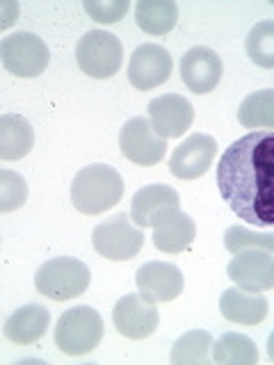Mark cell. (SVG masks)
Instances as JSON below:
<instances>
[{
    "mask_svg": "<svg viewBox=\"0 0 274 365\" xmlns=\"http://www.w3.org/2000/svg\"><path fill=\"white\" fill-rule=\"evenodd\" d=\"M224 76L222 57L208 46H194L181 57V80L194 94H208Z\"/></svg>",
    "mask_w": 274,
    "mask_h": 365,
    "instance_id": "cell-13",
    "label": "cell"
},
{
    "mask_svg": "<svg viewBox=\"0 0 274 365\" xmlns=\"http://www.w3.org/2000/svg\"><path fill=\"white\" fill-rule=\"evenodd\" d=\"M131 220L133 217L126 212H117L94 228L91 240H94V249L98 251V256L108 260H131L140 254L144 233Z\"/></svg>",
    "mask_w": 274,
    "mask_h": 365,
    "instance_id": "cell-6",
    "label": "cell"
},
{
    "mask_svg": "<svg viewBox=\"0 0 274 365\" xmlns=\"http://www.w3.org/2000/svg\"><path fill=\"white\" fill-rule=\"evenodd\" d=\"M28 199V185L19 171L0 169V212L19 210Z\"/></svg>",
    "mask_w": 274,
    "mask_h": 365,
    "instance_id": "cell-27",
    "label": "cell"
},
{
    "mask_svg": "<svg viewBox=\"0 0 274 365\" xmlns=\"http://www.w3.org/2000/svg\"><path fill=\"white\" fill-rule=\"evenodd\" d=\"M213 349V336L208 331H188L186 336H181L174 347H171V363L174 365H208L210 356L208 351Z\"/></svg>",
    "mask_w": 274,
    "mask_h": 365,
    "instance_id": "cell-24",
    "label": "cell"
},
{
    "mask_svg": "<svg viewBox=\"0 0 274 365\" xmlns=\"http://www.w3.org/2000/svg\"><path fill=\"white\" fill-rule=\"evenodd\" d=\"M78 66L89 78H112L123 62V46L117 34L106 30H91L80 37L76 48Z\"/></svg>",
    "mask_w": 274,
    "mask_h": 365,
    "instance_id": "cell-5",
    "label": "cell"
},
{
    "mask_svg": "<svg viewBox=\"0 0 274 365\" xmlns=\"http://www.w3.org/2000/svg\"><path fill=\"white\" fill-rule=\"evenodd\" d=\"M151 228L156 249L165 251V254H183L197 237V224L181 208H171L165 215H160Z\"/></svg>",
    "mask_w": 274,
    "mask_h": 365,
    "instance_id": "cell-16",
    "label": "cell"
},
{
    "mask_svg": "<svg viewBox=\"0 0 274 365\" xmlns=\"http://www.w3.org/2000/svg\"><path fill=\"white\" fill-rule=\"evenodd\" d=\"M171 55L165 46L160 43H142L133 51L128 60V83L140 89L148 91L167 83L171 76Z\"/></svg>",
    "mask_w": 274,
    "mask_h": 365,
    "instance_id": "cell-10",
    "label": "cell"
},
{
    "mask_svg": "<svg viewBox=\"0 0 274 365\" xmlns=\"http://www.w3.org/2000/svg\"><path fill=\"white\" fill-rule=\"evenodd\" d=\"M224 247L231 254H240V251L247 249H263L274 254V233H258V231H249L245 226H228L224 233Z\"/></svg>",
    "mask_w": 274,
    "mask_h": 365,
    "instance_id": "cell-26",
    "label": "cell"
},
{
    "mask_svg": "<svg viewBox=\"0 0 274 365\" xmlns=\"http://www.w3.org/2000/svg\"><path fill=\"white\" fill-rule=\"evenodd\" d=\"M34 146V130L21 114H3L0 117V158L21 160Z\"/></svg>",
    "mask_w": 274,
    "mask_h": 365,
    "instance_id": "cell-20",
    "label": "cell"
},
{
    "mask_svg": "<svg viewBox=\"0 0 274 365\" xmlns=\"http://www.w3.org/2000/svg\"><path fill=\"white\" fill-rule=\"evenodd\" d=\"M103 338V317L91 306H73L55 324V347L66 356H85Z\"/></svg>",
    "mask_w": 274,
    "mask_h": 365,
    "instance_id": "cell-3",
    "label": "cell"
},
{
    "mask_svg": "<svg viewBox=\"0 0 274 365\" xmlns=\"http://www.w3.org/2000/svg\"><path fill=\"white\" fill-rule=\"evenodd\" d=\"M238 121L251 130H258V128L274 130V89L251 91V94L240 103Z\"/></svg>",
    "mask_w": 274,
    "mask_h": 365,
    "instance_id": "cell-23",
    "label": "cell"
},
{
    "mask_svg": "<svg viewBox=\"0 0 274 365\" xmlns=\"http://www.w3.org/2000/svg\"><path fill=\"white\" fill-rule=\"evenodd\" d=\"M148 121L165 140L181 137L194 121V108L181 94H163L148 103Z\"/></svg>",
    "mask_w": 274,
    "mask_h": 365,
    "instance_id": "cell-15",
    "label": "cell"
},
{
    "mask_svg": "<svg viewBox=\"0 0 274 365\" xmlns=\"http://www.w3.org/2000/svg\"><path fill=\"white\" fill-rule=\"evenodd\" d=\"M215 155H217L215 137L194 133L174 148V153L169 158V169L181 180H194L210 169Z\"/></svg>",
    "mask_w": 274,
    "mask_h": 365,
    "instance_id": "cell-12",
    "label": "cell"
},
{
    "mask_svg": "<svg viewBox=\"0 0 274 365\" xmlns=\"http://www.w3.org/2000/svg\"><path fill=\"white\" fill-rule=\"evenodd\" d=\"M171 208H181L178 192L169 185H163V182H156V185H146L135 192L131 203V217L140 228H146Z\"/></svg>",
    "mask_w": 274,
    "mask_h": 365,
    "instance_id": "cell-18",
    "label": "cell"
},
{
    "mask_svg": "<svg viewBox=\"0 0 274 365\" xmlns=\"http://www.w3.org/2000/svg\"><path fill=\"white\" fill-rule=\"evenodd\" d=\"M123 197V178L110 165H87L71 182L73 208L83 215H101Z\"/></svg>",
    "mask_w": 274,
    "mask_h": 365,
    "instance_id": "cell-2",
    "label": "cell"
},
{
    "mask_svg": "<svg viewBox=\"0 0 274 365\" xmlns=\"http://www.w3.org/2000/svg\"><path fill=\"white\" fill-rule=\"evenodd\" d=\"M260 354L256 342L245 334H224L217 342H213V361L220 365H254Z\"/></svg>",
    "mask_w": 274,
    "mask_h": 365,
    "instance_id": "cell-22",
    "label": "cell"
},
{
    "mask_svg": "<svg viewBox=\"0 0 274 365\" xmlns=\"http://www.w3.org/2000/svg\"><path fill=\"white\" fill-rule=\"evenodd\" d=\"M228 279L249 292H265L274 288V256L263 249H247L233 256L226 267Z\"/></svg>",
    "mask_w": 274,
    "mask_h": 365,
    "instance_id": "cell-11",
    "label": "cell"
},
{
    "mask_svg": "<svg viewBox=\"0 0 274 365\" xmlns=\"http://www.w3.org/2000/svg\"><path fill=\"white\" fill-rule=\"evenodd\" d=\"M119 146L126 160L142 167L163 163L167 153V140L153 130L151 121L146 117H133L123 123L119 133Z\"/></svg>",
    "mask_w": 274,
    "mask_h": 365,
    "instance_id": "cell-8",
    "label": "cell"
},
{
    "mask_svg": "<svg viewBox=\"0 0 274 365\" xmlns=\"http://www.w3.org/2000/svg\"><path fill=\"white\" fill-rule=\"evenodd\" d=\"M268 356L270 361H274V331L268 336Z\"/></svg>",
    "mask_w": 274,
    "mask_h": 365,
    "instance_id": "cell-29",
    "label": "cell"
},
{
    "mask_svg": "<svg viewBox=\"0 0 274 365\" xmlns=\"http://www.w3.org/2000/svg\"><path fill=\"white\" fill-rule=\"evenodd\" d=\"M91 272L83 260L60 256L46 260L34 274V288L53 302H68L89 288Z\"/></svg>",
    "mask_w": 274,
    "mask_h": 365,
    "instance_id": "cell-4",
    "label": "cell"
},
{
    "mask_svg": "<svg viewBox=\"0 0 274 365\" xmlns=\"http://www.w3.org/2000/svg\"><path fill=\"white\" fill-rule=\"evenodd\" d=\"M137 290H140L148 302H174L176 297L186 288L183 272L163 260H151L137 269Z\"/></svg>",
    "mask_w": 274,
    "mask_h": 365,
    "instance_id": "cell-14",
    "label": "cell"
},
{
    "mask_svg": "<svg viewBox=\"0 0 274 365\" xmlns=\"http://www.w3.org/2000/svg\"><path fill=\"white\" fill-rule=\"evenodd\" d=\"M245 46L251 62L263 68H274V21L256 23L249 30Z\"/></svg>",
    "mask_w": 274,
    "mask_h": 365,
    "instance_id": "cell-25",
    "label": "cell"
},
{
    "mask_svg": "<svg viewBox=\"0 0 274 365\" xmlns=\"http://www.w3.org/2000/svg\"><path fill=\"white\" fill-rule=\"evenodd\" d=\"M49 324H51V313L39 304H28L7 317L3 334L14 345H32V342L44 338Z\"/></svg>",
    "mask_w": 274,
    "mask_h": 365,
    "instance_id": "cell-19",
    "label": "cell"
},
{
    "mask_svg": "<svg viewBox=\"0 0 274 365\" xmlns=\"http://www.w3.org/2000/svg\"><path fill=\"white\" fill-rule=\"evenodd\" d=\"M217 187L238 220L256 228L274 226V130H251L226 146Z\"/></svg>",
    "mask_w": 274,
    "mask_h": 365,
    "instance_id": "cell-1",
    "label": "cell"
},
{
    "mask_svg": "<svg viewBox=\"0 0 274 365\" xmlns=\"http://www.w3.org/2000/svg\"><path fill=\"white\" fill-rule=\"evenodd\" d=\"M114 329L119 331L123 338L128 340H144L158 329L160 315L153 302H148L142 292L123 294L121 299L114 304L112 311Z\"/></svg>",
    "mask_w": 274,
    "mask_h": 365,
    "instance_id": "cell-9",
    "label": "cell"
},
{
    "mask_svg": "<svg viewBox=\"0 0 274 365\" xmlns=\"http://www.w3.org/2000/svg\"><path fill=\"white\" fill-rule=\"evenodd\" d=\"M85 11L98 23H117L128 11V0H85Z\"/></svg>",
    "mask_w": 274,
    "mask_h": 365,
    "instance_id": "cell-28",
    "label": "cell"
},
{
    "mask_svg": "<svg viewBox=\"0 0 274 365\" xmlns=\"http://www.w3.org/2000/svg\"><path fill=\"white\" fill-rule=\"evenodd\" d=\"M0 60L9 73L19 78H37L51 62L49 46L32 32H14L0 41Z\"/></svg>",
    "mask_w": 274,
    "mask_h": 365,
    "instance_id": "cell-7",
    "label": "cell"
},
{
    "mask_svg": "<svg viewBox=\"0 0 274 365\" xmlns=\"http://www.w3.org/2000/svg\"><path fill=\"white\" fill-rule=\"evenodd\" d=\"M220 311L224 319L233 324H245V327H256L268 317L270 302L265 294L260 292H249L243 288H228L220 297Z\"/></svg>",
    "mask_w": 274,
    "mask_h": 365,
    "instance_id": "cell-17",
    "label": "cell"
},
{
    "mask_svg": "<svg viewBox=\"0 0 274 365\" xmlns=\"http://www.w3.org/2000/svg\"><path fill=\"white\" fill-rule=\"evenodd\" d=\"M135 21L142 32L160 37L176 28L178 5L174 0H140L135 7Z\"/></svg>",
    "mask_w": 274,
    "mask_h": 365,
    "instance_id": "cell-21",
    "label": "cell"
}]
</instances>
